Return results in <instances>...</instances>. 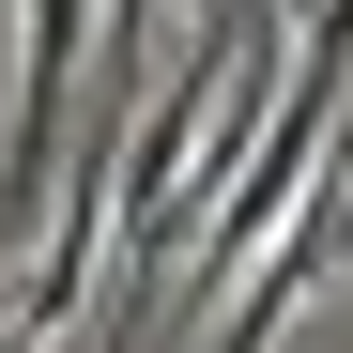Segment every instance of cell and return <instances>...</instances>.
<instances>
[{
	"mask_svg": "<svg viewBox=\"0 0 353 353\" xmlns=\"http://www.w3.org/2000/svg\"><path fill=\"white\" fill-rule=\"evenodd\" d=\"M77 46H108V0H16V139H0V215H31L46 154H62V92Z\"/></svg>",
	"mask_w": 353,
	"mask_h": 353,
	"instance_id": "cell-1",
	"label": "cell"
},
{
	"mask_svg": "<svg viewBox=\"0 0 353 353\" xmlns=\"http://www.w3.org/2000/svg\"><path fill=\"white\" fill-rule=\"evenodd\" d=\"M307 215H323V246H338V276H353V169H338V185H323Z\"/></svg>",
	"mask_w": 353,
	"mask_h": 353,
	"instance_id": "cell-2",
	"label": "cell"
},
{
	"mask_svg": "<svg viewBox=\"0 0 353 353\" xmlns=\"http://www.w3.org/2000/svg\"><path fill=\"white\" fill-rule=\"evenodd\" d=\"M0 323H16V276H0Z\"/></svg>",
	"mask_w": 353,
	"mask_h": 353,
	"instance_id": "cell-3",
	"label": "cell"
}]
</instances>
